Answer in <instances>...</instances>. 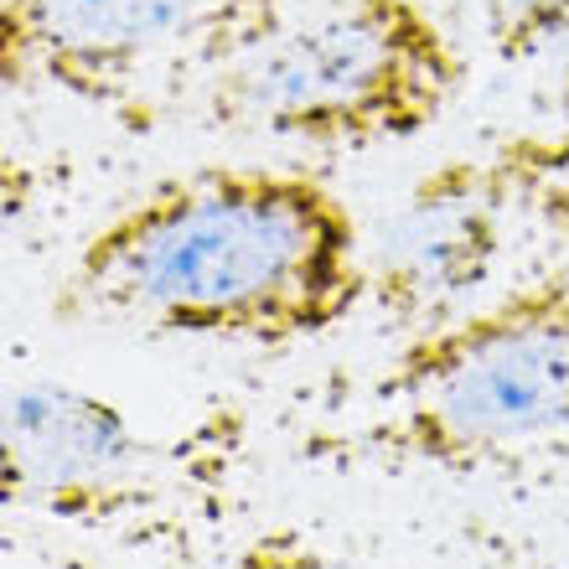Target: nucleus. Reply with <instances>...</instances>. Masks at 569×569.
I'll list each match as a JSON object with an SVG mask.
<instances>
[{
  "mask_svg": "<svg viewBox=\"0 0 569 569\" xmlns=\"http://www.w3.org/2000/svg\"><path fill=\"white\" fill-rule=\"evenodd\" d=\"M6 497L73 528H114L161 492L166 450L114 399L31 378L6 399Z\"/></svg>",
  "mask_w": 569,
  "mask_h": 569,
  "instance_id": "obj_5",
  "label": "nucleus"
},
{
  "mask_svg": "<svg viewBox=\"0 0 569 569\" xmlns=\"http://www.w3.org/2000/svg\"><path fill=\"white\" fill-rule=\"evenodd\" d=\"M466 52L425 0H331L208 89L228 130L368 150L425 136L466 89Z\"/></svg>",
  "mask_w": 569,
  "mask_h": 569,
  "instance_id": "obj_3",
  "label": "nucleus"
},
{
  "mask_svg": "<svg viewBox=\"0 0 569 569\" xmlns=\"http://www.w3.org/2000/svg\"><path fill=\"white\" fill-rule=\"evenodd\" d=\"M492 47L518 68H555L569 73V0H518L492 27Z\"/></svg>",
  "mask_w": 569,
  "mask_h": 569,
  "instance_id": "obj_8",
  "label": "nucleus"
},
{
  "mask_svg": "<svg viewBox=\"0 0 569 569\" xmlns=\"http://www.w3.org/2000/svg\"><path fill=\"white\" fill-rule=\"evenodd\" d=\"M487 161L502 181L512 223L539 233L543 243H555L569 259V130L508 136L502 146L487 150Z\"/></svg>",
  "mask_w": 569,
  "mask_h": 569,
  "instance_id": "obj_7",
  "label": "nucleus"
},
{
  "mask_svg": "<svg viewBox=\"0 0 569 569\" xmlns=\"http://www.w3.org/2000/svg\"><path fill=\"white\" fill-rule=\"evenodd\" d=\"M362 450L378 461L471 466L569 440V270L533 274L415 331L373 383Z\"/></svg>",
  "mask_w": 569,
  "mask_h": 569,
  "instance_id": "obj_2",
  "label": "nucleus"
},
{
  "mask_svg": "<svg viewBox=\"0 0 569 569\" xmlns=\"http://www.w3.org/2000/svg\"><path fill=\"white\" fill-rule=\"evenodd\" d=\"M368 300V243L342 192L300 166H197L93 228L52 316L150 337L300 347Z\"/></svg>",
  "mask_w": 569,
  "mask_h": 569,
  "instance_id": "obj_1",
  "label": "nucleus"
},
{
  "mask_svg": "<svg viewBox=\"0 0 569 569\" xmlns=\"http://www.w3.org/2000/svg\"><path fill=\"white\" fill-rule=\"evenodd\" d=\"M555 104H559V114H569V73L559 78V89H555Z\"/></svg>",
  "mask_w": 569,
  "mask_h": 569,
  "instance_id": "obj_10",
  "label": "nucleus"
},
{
  "mask_svg": "<svg viewBox=\"0 0 569 569\" xmlns=\"http://www.w3.org/2000/svg\"><path fill=\"white\" fill-rule=\"evenodd\" d=\"M512 208L487 156L430 166L368 243V300L399 327L471 311L512 249Z\"/></svg>",
  "mask_w": 569,
  "mask_h": 569,
  "instance_id": "obj_6",
  "label": "nucleus"
},
{
  "mask_svg": "<svg viewBox=\"0 0 569 569\" xmlns=\"http://www.w3.org/2000/svg\"><path fill=\"white\" fill-rule=\"evenodd\" d=\"M233 569H373L368 559L342 555L296 523H270L233 555Z\"/></svg>",
  "mask_w": 569,
  "mask_h": 569,
  "instance_id": "obj_9",
  "label": "nucleus"
},
{
  "mask_svg": "<svg viewBox=\"0 0 569 569\" xmlns=\"http://www.w3.org/2000/svg\"><path fill=\"white\" fill-rule=\"evenodd\" d=\"M290 27V0H0V89L150 130Z\"/></svg>",
  "mask_w": 569,
  "mask_h": 569,
  "instance_id": "obj_4",
  "label": "nucleus"
}]
</instances>
